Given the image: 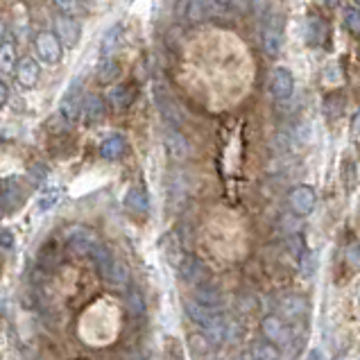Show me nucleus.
I'll return each instance as SVG.
<instances>
[{
	"label": "nucleus",
	"mask_w": 360,
	"mask_h": 360,
	"mask_svg": "<svg viewBox=\"0 0 360 360\" xmlns=\"http://www.w3.org/2000/svg\"><path fill=\"white\" fill-rule=\"evenodd\" d=\"M91 259H94V263H96V267L100 270V274L105 276V279L109 281V283H114V285H118V288H122V285H127L129 283V270H127V265L122 263V261H118L114 254H111V250L109 247H105V245H96L94 247V252L89 254Z\"/></svg>",
	"instance_id": "1"
},
{
	"label": "nucleus",
	"mask_w": 360,
	"mask_h": 360,
	"mask_svg": "<svg viewBox=\"0 0 360 360\" xmlns=\"http://www.w3.org/2000/svg\"><path fill=\"white\" fill-rule=\"evenodd\" d=\"M261 46L270 57H276L283 46V18L279 12H272L265 18L263 32H261Z\"/></svg>",
	"instance_id": "2"
},
{
	"label": "nucleus",
	"mask_w": 360,
	"mask_h": 360,
	"mask_svg": "<svg viewBox=\"0 0 360 360\" xmlns=\"http://www.w3.org/2000/svg\"><path fill=\"white\" fill-rule=\"evenodd\" d=\"M66 247L70 254H77V256H89L94 252V247L100 243L98 240V233L94 229L84 227V224H75L66 231Z\"/></svg>",
	"instance_id": "3"
},
{
	"label": "nucleus",
	"mask_w": 360,
	"mask_h": 360,
	"mask_svg": "<svg viewBox=\"0 0 360 360\" xmlns=\"http://www.w3.org/2000/svg\"><path fill=\"white\" fill-rule=\"evenodd\" d=\"M82 82H73L68 89H66V94L64 98H61L59 102V114L61 118H64L66 122H75L79 116H82Z\"/></svg>",
	"instance_id": "4"
},
{
	"label": "nucleus",
	"mask_w": 360,
	"mask_h": 360,
	"mask_svg": "<svg viewBox=\"0 0 360 360\" xmlns=\"http://www.w3.org/2000/svg\"><path fill=\"white\" fill-rule=\"evenodd\" d=\"M37 55L41 57V61L48 66H55L61 61V55H64V50H61V41L55 32H41L37 37Z\"/></svg>",
	"instance_id": "5"
},
{
	"label": "nucleus",
	"mask_w": 360,
	"mask_h": 360,
	"mask_svg": "<svg viewBox=\"0 0 360 360\" xmlns=\"http://www.w3.org/2000/svg\"><path fill=\"white\" fill-rule=\"evenodd\" d=\"M55 34L59 37L61 46L75 48L79 44V37H82V25L70 14H61L55 20Z\"/></svg>",
	"instance_id": "6"
},
{
	"label": "nucleus",
	"mask_w": 360,
	"mask_h": 360,
	"mask_svg": "<svg viewBox=\"0 0 360 360\" xmlns=\"http://www.w3.org/2000/svg\"><path fill=\"white\" fill-rule=\"evenodd\" d=\"M177 16L188 23H204L211 16V3L209 0H179Z\"/></svg>",
	"instance_id": "7"
},
{
	"label": "nucleus",
	"mask_w": 360,
	"mask_h": 360,
	"mask_svg": "<svg viewBox=\"0 0 360 360\" xmlns=\"http://www.w3.org/2000/svg\"><path fill=\"white\" fill-rule=\"evenodd\" d=\"M295 91V77L288 68H274V73L270 77V94L274 100H290Z\"/></svg>",
	"instance_id": "8"
},
{
	"label": "nucleus",
	"mask_w": 360,
	"mask_h": 360,
	"mask_svg": "<svg viewBox=\"0 0 360 360\" xmlns=\"http://www.w3.org/2000/svg\"><path fill=\"white\" fill-rule=\"evenodd\" d=\"M288 207L295 215H308L315 209V191L311 186H297L288 195Z\"/></svg>",
	"instance_id": "9"
},
{
	"label": "nucleus",
	"mask_w": 360,
	"mask_h": 360,
	"mask_svg": "<svg viewBox=\"0 0 360 360\" xmlns=\"http://www.w3.org/2000/svg\"><path fill=\"white\" fill-rule=\"evenodd\" d=\"M25 198V191L20 188L16 179H3L0 181V211L12 213L20 207V202Z\"/></svg>",
	"instance_id": "10"
},
{
	"label": "nucleus",
	"mask_w": 360,
	"mask_h": 360,
	"mask_svg": "<svg viewBox=\"0 0 360 360\" xmlns=\"http://www.w3.org/2000/svg\"><path fill=\"white\" fill-rule=\"evenodd\" d=\"M154 102H157V107H159L163 118H166L168 122H172V125H179V122H181V109H179L177 102L172 100V96L168 94L166 86H161V84L154 86Z\"/></svg>",
	"instance_id": "11"
},
{
	"label": "nucleus",
	"mask_w": 360,
	"mask_h": 360,
	"mask_svg": "<svg viewBox=\"0 0 360 360\" xmlns=\"http://www.w3.org/2000/svg\"><path fill=\"white\" fill-rule=\"evenodd\" d=\"M261 331H263L265 340L272 342V345H288V342H290V331H288V326L283 324L281 317H276V315L263 317Z\"/></svg>",
	"instance_id": "12"
},
{
	"label": "nucleus",
	"mask_w": 360,
	"mask_h": 360,
	"mask_svg": "<svg viewBox=\"0 0 360 360\" xmlns=\"http://www.w3.org/2000/svg\"><path fill=\"white\" fill-rule=\"evenodd\" d=\"M177 267H179L181 279L188 281V283H195V285L202 283L204 276H207V267L202 265V261L195 259V256H184Z\"/></svg>",
	"instance_id": "13"
},
{
	"label": "nucleus",
	"mask_w": 360,
	"mask_h": 360,
	"mask_svg": "<svg viewBox=\"0 0 360 360\" xmlns=\"http://www.w3.org/2000/svg\"><path fill=\"white\" fill-rule=\"evenodd\" d=\"M100 154L102 159L107 161H118L127 154V141L120 134H114V136H107L105 141L100 143Z\"/></svg>",
	"instance_id": "14"
},
{
	"label": "nucleus",
	"mask_w": 360,
	"mask_h": 360,
	"mask_svg": "<svg viewBox=\"0 0 360 360\" xmlns=\"http://www.w3.org/2000/svg\"><path fill=\"white\" fill-rule=\"evenodd\" d=\"M279 311L283 313L285 320H297L308 311V302L300 295H285L279 302Z\"/></svg>",
	"instance_id": "15"
},
{
	"label": "nucleus",
	"mask_w": 360,
	"mask_h": 360,
	"mask_svg": "<svg viewBox=\"0 0 360 360\" xmlns=\"http://www.w3.org/2000/svg\"><path fill=\"white\" fill-rule=\"evenodd\" d=\"M163 141H166V148H168V152L172 154L174 159H186L191 154L188 141L184 139L177 129H166V134H163Z\"/></svg>",
	"instance_id": "16"
},
{
	"label": "nucleus",
	"mask_w": 360,
	"mask_h": 360,
	"mask_svg": "<svg viewBox=\"0 0 360 360\" xmlns=\"http://www.w3.org/2000/svg\"><path fill=\"white\" fill-rule=\"evenodd\" d=\"M195 302H200L207 308H220L222 306V292L211 283H198L195 285Z\"/></svg>",
	"instance_id": "17"
},
{
	"label": "nucleus",
	"mask_w": 360,
	"mask_h": 360,
	"mask_svg": "<svg viewBox=\"0 0 360 360\" xmlns=\"http://www.w3.org/2000/svg\"><path fill=\"white\" fill-rule=\"evenodd\" d=\"M125 209L131 211V213H136V215H146L150 211V198H148V193L139 188V186H134L127 191L125 195Z\"/></svg>",
	"instance_id": "18"
},
{
	"label": "nucleus",
	"mask_w": 360,
	"mask_h": 360,
	"mask_svg": "<svg viewBox=\"0 0 360 360\" xmlns=\"http://www.w3.org/2000/svg\"><path fill=\"white\" fill-rule=\"evenodd\" d=\"M16 79L23 89H34L39 82V64L32 59H23L16 66Z\"/></svg>",
	"instance_id": "19"
},
{
	"label": "nucleus",
	"mask_w": 360,
	"mask_h": 360,
	"mask_svg": "<svg viewBox=\"0 0 360 360\" xmlns=\"http://www.w3.org/2000/svg\"><path fill=\"white\" fill-rule=\"evenodd\" d=\"M134 86L129 84H116V86H111V91L107 94V100H109V105L122 111V109H127L131 102H134Z\"/></svg>",
	"instance_id": "20"
},
{
	"label": "nucleus",
	"mask_w": 360,
	"mask_h": 360,
	"mask_svg": "<svg viewBox=\"0 0 360 360\" xmlns=\"http://www.w3.org/2000/svg\"><path fill=\"white\" fill-rule=\"evenodd\" d=\"M184 308H186V315L191 317V320L195 324H200L202 328L211 322V317L215 313H218V308H207V306H202L200 302H186V304H184Z\"/></svg>",
	"instance_id": "21"
},
{
	"label": "nucleus",
	"mask_w": 360,
	"mask_h": 360,
	"mask_svg": "<svg viewBox=\"0 0 360 360\" xmlns=\"http://www.w3.org/2000/svg\"><path fill=\"white\" fill-rule=\"evenodd\" d=\"M120 37H122V25L116 23V25H111L105 37H102V44H100V59H105V57H114V50L118 48L120 44Z\"/></svg>",
	"instance_id": "22"
},
{
	"label": "nucleus",
	"mask_w": 360,
	"mask_h": 360,
	"mask_svg": "<svg viewBox=\"0 0 360 360\" xmlns=\"http://www.w3.org/2000/svg\"><path fill=\"white\" fill-rule=\"evenodd\" d=\"M306 39L311 46H320L326 39V23L320 16H308L306 20Z\"/></svg>",
	"instance_id": "23"
},
{
	"label": "nucleus",
	"mask_w": 360,
	"mask_h": 360,
	"mask_svg": "<svg viewBox=\"0 0 360 360\" xmlns=\"http://www.w3.org/2000/svg\"><path fill=\"white\" fill-rule=\"evenodd\" d=\"M82 116L86 118V122H96L105 116V105H102V98L98 96H89L82 105Z\"/></svg>",
	"instance_id": "24"
},
{
	"label": "nucleus",
	"mask_w": 360,
	"mask_h": 360,
	"mask_svg": "<svg viewBox=\"0 0 360 360\" xmlns=\"http://www.w3.org/2000/svg\"><path fill=\"white\" fill-rule=\"evenodd\" d=\"M118 64L114 61V57H105L100 59V66H98V79L102 84H109V82H114L116 75H118Z\"/></svg>",
	"instance_id": "25"
},
{
	"label": "nucleus",
	"mask_w": 360,
	"mask_h": 360,
	"mask_svg": "<svg viewBox=\"0 0 360 360\" xmlns=\"http://www.w3.org/2000/svg\"><path fill=\"white\" fill-rule=\"evenodd\" d=\"M61 200V193L55 191V188H50V191H44L39 195V200H37V211L41 213H48V211H53L57 204Z\"/></svg>",
	"instance_id": "26"
},
{
	"label": "nucleus",
	"mask_w": 360,
	"mask_h": 360,
	"mask_svg": "<svg viewBox=\"0 0 360 360\" xmlns=\"http://www.w3.org/2000/svg\"><path fill=\"white\" fill-rule=\"evenodd\" d=\"M16 68V50L12 44H5L0 46V70L3 73H12Z\"/></svg>",
	"instance_id": "27"
},
{
	"label": "nucleus",
	"mask_w": 360,
	"mask_h": 360,
	"mask_svg": "<svg viewBox=\"0 0 360 360\" xmlns=\"http://www.w3.org/2000/svg\"><path fill=\"white\" fill-rule=\"evenodd\" d=\"M300 272L304 279H311V276L317 272V254L315 252H304L300 256Z\"/></svg>",
	"instance_id": "28"
},
{
	"label": "nucleus",
	"mask_w": 360,
	"mask_h": 360,
	"mask_svg": "<svg viewBox=\"0 0 360 360\" xmlns=\"http://www.w3.org/2000/svg\"><path fill=\"white\" fill-rule=\"evenodd\" d=\"M345 109V96L342 94H331L324 102V111L328 116H340Z\"/></svg>",
	"instance_id": "29"
},
{
	"label": "nucleus",
	"mask_w": 360,
	"mask_h": 360,
	"mask_svg": "<svg viewBox=\"0 0 360 360\" xmlns=\"http://www.w3.org/2000/svg\"><path fill=\"white\" fill-rule=\"evenodd\" d=\"M209 347H211V340L207 333H195L191 335V349L195 356H207L209 354Z\"/></svg>",
	"instance_id": "30"
},
{
	"label": "nucleus",
	"mask_w": 360,
	"mask_h": 360,
	"mask_svg": "<svg viewBox=\"0 0 360 360\" xmlns=\"http://www.w3.org/2000/svg\"><path fill=\"white\" fill-rule=\"evenodd\" d=\"M250 356L252 358H259V360H276V358H279V354H276L270 345H254Z\"/></svg>",
	"instance_id": "31"
},
{
	"label": "nucleus",
	"mask_w": 360,
	"mask_h": 360,
	"mask_svg": "<svg viewBox=\"0 0 360 360\" xmlns=\"http://www.w3.org/2000/svg\"><path fill=\"white\" fill-rule=\"evenodd\" d=\"M345 259H347V265L352 267V270H360V243H352L347 247Z\"/></svg>",
	"instance_id": "32"
},
{
	"label": "nucleus",
	"mask_w": 360,
	"mask_h": 360,
	"mask_svg": "<svg viewBox=\"0 0 360 360\" xmlns=\"http://www.w3.org/2000/svg\"><path fill=\"white\" fill-rule=\"evenodd\" d=\"M345 23H347L349 32H352V34H360V12H358V9H347Z\"/></svg>",
	"instance_id": "33"
},
{
	"label": "nucleus",
	"mask_w": 360,
	"mask_h": 360,
	"mask_svg": "<svg viewBox=\"0 0 360 360\" xmlns=\"http://www.w3.org/2000/svg\"><path fill=\"white\" fill-rule=\"evenodd\" d=\"M53 3L61 14H70V16L77 14V7H79L77 0H53Z\"/></svg>",
	"instance_id": "34"
},
{
	"label": "nucleus",
	"mask_w": 360,
	"mask_h": 360,
	"mask_svg": "<svg viewBox=\"0 0 360 360\" xmlns=\"http://www.w3.org/2000/svg\"><path fill=\"white\" fill-rule=\"evenodd\" d=\"M129 308H131L134 315H143V300H141V295L134 292V290L129 295Z\"/></svg>",
	"instance_id": "35"
},
{
	"label": "nucleus",
	"mask_w": 360,
	"mask_h": 360,
	"mask_svg": "<svg viewBox=\"0 0 360 360\" xmlns=\"http://www.w3.org/2000/svg\"><path fill=\"white\" fill-rule=\"evenodd\" d=\"M14 245V233L9 229H0V247H12Z\"/></svg>",
	"instance_id": "36"
},
{
	"label": "nucleus",
	"mask_w": 360,
	"mask_h": 360,
	"mask_svg": "<svg viewBox=\"0 0 360 360\" xmlns=\"http://www.w3.org/2000/svg\"><path fill=\"white\" fill-rule=\"evenodd\" d=\"M267 7V0H250V12L254 14H263Z\"/></svg>",
	"instance_id": "37"
},
{
	"label": "nucleus",
	"mask_w": 360,
	"mask_h": 360,
	"mask_svg": "<svg viewBox=\"0 0 360 360\" xmlns=\"http://www.w3.org/2000/svg\"><path fill=\"white\" fill-rule=\"evenodd\" d=\"M229 5L236 12H247V9H250V0H229Z\"/></svg>",
	"instance_id": "38"
},
{
	"label": "nucleus",
	"mask_w": 360,
	"mask_h": 360,
	"mask_svg": "<svg viewBox=\"0 0 360 360\" xmlns=\"http://www.w3.org/2000/svg\"><path fill=\"white\" fill-rule=\"evenodd\" d=\"M9 100V89L5 86V82L0 79V107H5Z\"/></svg>",
	"instance_id": "39"
},
{
	"label": "nucleus",
	"mask_w": 360,
	"mask_h": 360,
	"mask_svg": "<svg viewBox=\"0 0 360 360\" xmlns=\"http://www.w3.org/2000/svg\"><path fill=\"white\" fill-rule=\"evenodd\" d=\"M354 131L360 134V109H358V114H356V118H354Z\"/></svg>",
	"instance_id": "40"
},
{
	"label": "nucleus",
	"mask_w": 360,
	"mask_h": 360,
	"mask_svg": "<svg viewBox=\"0 0 360 360\" xmlns=\"http://www.w3.org/2000/svg\"><path fill=\"white\" fill-rule=\"evenodd\" d=\"M3 39H5V23L0 20V46H3Z\"/></svg>",
	"instance_id": "41"
},
{
	"label": "nucleus",
	"mask_w": 360,
	"mask_h": 360,
	"mask_svg": "<svg viewBox=\"0 0 360 360\" xmlns=\"http://www.w3.org/2000/svg\"><path fill=\"white\" fill-rule=\"evenodd\" d=\"M215 5H220V7H227L229 5V0H213Z\"/></svg>",
	"instance_id": "42"
},
{
	"label": "nucleus",
	"mask_w": 360,
	"mask_h": 360,
	"mask_svg": "<svg viewBox=\"0 0 360 360\" xmlns=\"http://www.w3.org/2000/svg\"><path fill=\"white\" fill-rule=\"evenodd\" d=\"M311 358H324V354H322V352H313Z\"/></svg>",
	"instance_id": "43"
},
{
	"label": "nucleus",
	"mask_w": 360,
	"mask_h": 360,
	"mask_svg": "<svg viewBox=\"0 0 360 360\" xmlns=\"http://www.w3.org/2000/svg\"><path fill=\"white\" fill-rule=\"evenodd\" d=\"M322 3H326V5H335L338 0H322Z\"/></svg>",
	"instance_id": "44"
},
{
	"label": "nucleus",
	"mask_w": 360,
	"mask_h": 360,
	"mask_svg": "<svg viewBox=\"0 0 360 360\" xmlns=\"http://www.w3.org/2000/svg\"><path fill=\"white\" fill-rule=\"evenodd\" d=\"M356 3H358V5H360V0H356Z\"/></svg>",
	"instance_id": "45"
}]
</instances>
